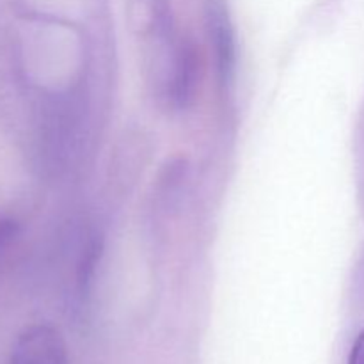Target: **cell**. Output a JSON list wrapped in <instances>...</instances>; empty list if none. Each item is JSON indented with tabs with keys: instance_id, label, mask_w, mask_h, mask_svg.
Listing matches in <instances>:
<instances>
[{
	"instance_id": "6da1fadb",
	"label": "cell",
	"mask_w": 364,
	"mask_h": 364,
	"mask_svg": "<svg viewBox=\"0 0 364 364\" xmlns=\"http://www.w3.org/2000/svg\"><path fill=\"white\" fill-rule=\"evenodd\" d=\"M66 343L50 326H32L18 336L9 364H66Z\"/></svg>"
},
{
	"instance_id": "7a4b0ae2",
	"label": "cell",
	"mask_w": 364,
	"mask_h": 364,
	"mask_svg": "<svg viewBox=\"0 0 364 364\" xmlns=\"http://www.w3.org/2000/svg\"><path fill=\"white\" fill-rule=\"evenodd\" d=\"M213 39L217 41V55L220 60V71L228 77L233 66V38L224 16L213 18Z\"/></svg>"
},
{
	"instance_id": "3957f363",
	"label": "cell",
	"mask_w": 364,
	"mask_h": 364,
	"mask_svg": "<svg viewBox=\"0 0 364 364\" xmlns=\"http://www.w3.org/2000/svg\"><path fill=\"white\" fill-rule=\"evenodd\" d=\"M16 223H13L9 219H0V255L13 244V240L16 238Z\"/></svg>"
},
{
	"instance_id": "277c9868",
	"label": "cell",
	"mask_w": 364,
	"mask_h": 364,
	"mask_svg": "<svg viewBox=\"0 0 364 364\" xmlns=\"http://www.w3.org/2000/svg\"><path fill=\"white\" fill-rule=\"evenodd\" d=\"M348 364H364V331L358 336L354 347L350 350Z\"/></svg>"
}]
</instances>
